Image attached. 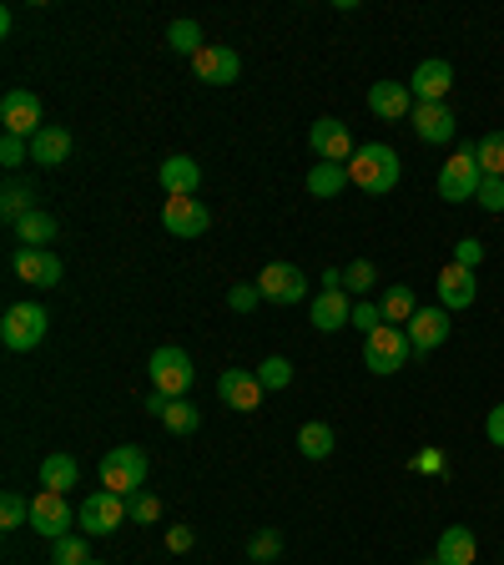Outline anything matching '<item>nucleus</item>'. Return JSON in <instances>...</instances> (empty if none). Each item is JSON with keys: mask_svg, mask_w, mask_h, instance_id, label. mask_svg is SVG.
<instances>
[{"mask_svg": "<svg viewBox=\"0 0 504 565\" xmlns=\"http://www.w3.org/2000/svg\"><path fill=\"white\" fill-rule=\"evenodd\" d=\"M398 177H404V156H398L394 146H384V142H363L359 152H353V162H349V182L359 187V193H369V197L394 193Z\"/></svg>", "mask_w": 504, "mask_h": 565, "instance_id": "nucleus-1", "label": "nucleus"}, {"mask_svg": "<svg viewBox=\"0 0 504 565\" xmlns=\"http://www.w3.org/2000/svg\"><path fill=\"white\" fill-rule=\"evenodd\" d=\"M146 373H152V394H167V399H187L193 394V379H197V363L187 349H156L152 363H146Z\"/></svg>", "mask_w": 504, "mask_h": 565, "instance_id": "nucleus-2", "label": "nucleus"}, {"mask_svg": "<svg viewBox=\"0 0 504 565\" xmlns=\"http://www.w3.org/2000/svg\"><path fill=\"white\" fill-rule=\"evenodd\" d=\"M51 328V313L41 308V303H15V308H6V318H0V344L15 354H31L46 338Z\"/></svg>", "mask_w": 504, "mask_h": 565, "instance_id": "nucleus-3", "label": "nucleus"}, {"mask_svg": "<svg viewBox=\"0 0 504 565\" xmlns=\"http://www.w3.org/2000/svg\"><path fill=\"white\" fill-rule=\"evenodd\" d=\"M408 354H414V344H408V334L394 328V324L373 328V334L363 338V363H369V373H379V379H388V373L404 369Z\"/></svg>", "mask_w": 504, "mask_h": 565, "instance_id": "nucleus-4", "label": "nucleus"}, {"mask_svg": "<svg viewBox=\"0 0 504 565\" xmlns=\"http://www.w3.org/2000/svg\"><path fill=\"white\" fill-rule=\"evenodd\" d=\"M101 485H107L111 495H121V500H132L146 485V455L136 445H117L101 459Z\"/></svg>", "mask_w": 504, "mask_h": 565, "instance_id": "nucleus-5", "label": "nucleus"}, {"mask_svg": "<svg viewBox=\"0 0 504 565\" xmlns=\"http://www.w3.org/2000/svg\"><path fill=\"white\" fill-rule=\"evenodd\" d=\"M121 520H132V510H127V500L111 495V490L86 495L81 506H76V525H81V535H111Z\"/></svg>", "mask_w": 504, "mask_h": 565, "instance_id": "nucleus-6", "label": "nucleus"}, {"mask_svg": "<svg viewBox=\"0 0 504 565\" xmlns=\"http://www.w3.org/2000/svg\"><path fill=\"white\" fill-rule=\"evenodd\" d=\"M0 127H6V137H21V142H31V137L46 127V121H41V97H31L25 86L6 91V97H0Z\"/></svg>", "mask_w": 504, "mask_h": 565, "instance_id": "nucleus-7", "label": "nucleus"}, {"mask_svg": "<svg viewBox=\"0 0 504 565\" xmlns=\"http://www.w3.org/2000/svg\"><path fill=\"white\" fill-rule=\"evenodd\" d=\"M480 182H484V172H480V162H474V152L464 146V152L449 156L445 167H439V197H445V203H474Z\"/></svg>", "mask_w": 504, "mask_h": 565, "instance_id": "nucleus-8", "label": "nucleus"}, {"mask_svg": "<svg viewBox=\"0 0 504 565\" xmlns=\"http://www.w3.org/2000/svg\"><path fill=\"white\" fill-rule=\"evenodd\" d=\"M76 515H72V500L56 490H41L31 495V530L36 535H46V541H61V535H72Z\"/></svg>", "mask_w": 504, "mask_h": 565, "instance_id": "nucleus-9", "label": "nucleus"}, {"mask_svg": "<svg viewBox=\"0 0 504 565\" xmlns=\"http://www.w3.org/2000/svg\"><path fill=\"white\" fill-rule=\"evenodd\" d=\"M258 289H263L267 303H283V308H288V303L308 298V273L293 263H267L263 273H258Z\"/></svg>", "mask_w": 504, "mask_h": 565, "instance_id": "nucleus-10", "label": "nucleus"}, {"mask_svg": "<svg viewBox=\"0 0 504 565\" xmlns=\"http://www.w3.org/2000/svg\"><path fill=\"white\" fill-rule=\"evenodd\" d=\"M308 146H313V156L318 162H353V137H349V127L338 117H318L313 121V132H308Z\"/></svg>", "mask_w": 504, "mask_h": 565, "instance_id": "nucleus-11", "label": "nucleus"}, {"mask_svg": "<svg viewBox=\"0 0 504 565\" xmlns=\"http://www.w3.org/2000/svg\"><path fill=\"white\" fill-rule=\"evenodd\" d=\"M162 222H167V232H177V238H202V232L212 228V213H207L197 197H167V203H162Z\"/></svg>", "mask_w": 504, "mask_h": 565, "instance_id": "nucleus-12", "label": "nucleus"}, {"mask_svg": "<svg viewBox=\"0 0 504 565\" xmlns=\"http://www.w3.org/2000/svg\"><path fill=\"white\" fill-rule=\"evenodd\" d=\"M193 72H197V82H207V86H232L242 76V56L232 46H202L193 56Z\"/></svg>", "mask_w": 504, "mask_h": 565, "instance_id": "nucleus-13", "label": "nucleus"}, {"mask_svg": "<svg viewBox=\"0 0 504 565\" xmlns=\"http://www.w3.org/2000/svg\"><path fill=\"white\" fill-rule=\"evenodd\" d=\"M217 394H222V404L238 414H252V410H263V394L267 389L258 384V373L248 369H228L222 379H217Z\"/></svg>", "mask_w": 504, "mask_h": 565, "instance_id": "nucleus-14", "label": "nucleus"}, {"mask_svg": "<svg viewBox=\"0 0 504 565\" xmlns=\"http://www.w3.org/2000/svg\"><path fill=\"white\" fill-rule=\"evenodd\" d=\"M11 268L21 283H36V289H56L61 283V258L51 253V248H21V253L11 258Z\"/></svg>", "mask_w": 504, "mask_h": 565, "instance_id": "nucleus-15", "label": "nucleus"}, {"mask_svg": "<svg viewBox=\"0 0 504 565\" xmlns=\"http://www.w3.org/2000/svg\"><path fill=\"white\" fill-rule=\"evenodd\" d=\"M449 86H454V66L449 61H419L414 66V76H408V91H414V101H445Z\"/></svg>", "mask_w": 504, "mask_h": 565, "instance_id": "nucleus-16", "label": "nucleus"}, {"mask_svg": "<svg viewBox=\"0 0 504 565\" xmlns=\"http://www.w3.org/2000/svg\"><path fill=\"white\" fill-rule=\"evenodd\" d=\"M369 111L379 121H404L414 117V91H408V82H373L369 86Z\"/></svg>", "mask_w": 504, "mask_h": 565, "instance_id": "nucleus-17", "label": "nucleus"}, {"mask_svg": "<svg viewBox=\"0 0 504 565\" xmlns=\"http://www.w3.org/2000/svg\"><path fill=\"white\" fill-rule=\"evenodd\" d=\"M449 328H454V324H449V308H419L404 324V334H408V344H414L419 354H434L449 338Z\"/></svg>", "mask_w": 504, "mask_h": 565, "instance_id": "nucleus-18", "label": "nucleus"}, {"mask_svg": "<svg viewBox=\"0 0 504 565\" xmlns=\"http://www.w3.org/2000/svg\"><path fill=\"white\" fill-rule=\"evenodd\" d=\"M434 293H439V308L459 313V308H474V293H480V283H474V273L459 263H449L445 273L434 278Z\"/></svg>", "mask_w": 504, "mask_h": 565, "instance_id": "nucleus-19", "label": "nucleus"}, {"mask_svg": "<svg viewBox=\"0 0 504 565\" xmlns=\"http://www.w3.org/2000/svg\"><path fill=\"white\" fill-rule=\"evenodd\" d=\"M414 132H419V142L445 146L449 137H454V111H449V101H414Z\"/></svg>", "mask_w": 504, "mask_h": 565, "instance_id": "nucleus-20", "label": "nucleus"}, {"mask_svg": "<svg viewBox=\"0 0 504 565\" xmlns=\"http://www.w3.org/2000/svg\"><path fill=\"white\" fill-rule=\"evenodd\" d=\"M156 182H162V193L167 197H197V187H202V167H197L193 156L177 152L156 167Z\"/></svg>", "mask_w": 504, "mask_h": 565, "instance_id": "nucleus-21", "label": "nucleus"}, {"mask_svg": "<svg viewBox=\"0 0 504 565\" xmlns=\"http://www.w3.org/2000/svg\"><path fill=\"white\" fill-rule=\"evenodd\" d=\"M318 334H338V328L353 324V303L343 289H324L318 298H313V318H308Z\"/></svg>", "mask_w": 504, "mask_h": 565, "instance_id": "nucleus-22", "label": "nucleus"}, {"mask_svg": "<svg viewBox=\"0 0 504 565\" xmlns=\"http://www.w3.org/2000/svg\"><path fill=\"white\" fill-rule=\"evenodd\" d=\"M31 162H36V167L72 162V132H66V127H41V132L31 137Z\"/></svg>", "mask_w": 504, "mask_h": 565, "instance_id": "nucleus-23", "label": "nucleus"}, {"mask_svg": "<svg viewBox=\"0 0 504 565\" xmlns=\"http://www.w3.org/2000/svg\"><path fill=\"white\" fill-rule=\"evenodd\" d=\"M434 555H439L445 565H474V555H480V541H474V530L449 525L445 535H439V545H434Z\"/></svg>", "mask_w": 504, "mask_h": 565, "instance_id": "nucleus-24", "label": "nucleus"}, {"mask_svg": "<svg viewBox=\"0 0 504 565\" xmlns=\"http://www.w3.org/2000/svg\"><path fill=\"white\" fill-rule=\"evenodd\" d=\"M349 187V162H313L308 167V193L313 197H338Z\"/></svg>", "mask_w": 504, "mask_h": 565, "instance_id": "nucleus-25", "label": "nucleus"}, {"mask_svg": "<svg viewBox=\"0 0 504 565\" xmlns=\"http://www.w3.org/2000/svg\"><path fill=\"white\" fill-rule=\"evenodd\" d=\"M76 480H81V465H76L72 455H46V459H41V490L66 495Z\"/></svg>", "mask_w": 504, "mask_h": 565, "instance_id": "nucleus-26", "label": "nucleus"}, {"mask_svg": "<svg viewBox=\"0 0 504 565\" xmlns=\"http://www.w3.org/2000/svg\"><path fill=\"white\" fill-rule=\"evenodd\" d=\"M25 213H36V187H31V182H6V187H0V217L15 228Z\"/></svg>", "mask_w": 504, "mask_h": 565, "instance_id": "nucleus-27", "label": "nucleus"}, {"mask_svg": "<svg viewBox=\"0 0 504 565\" xmlns=\"http://www.w3.org/2000/svg\"><path fill=\"white\" fill-rule=\"evenodd\" d=\"M379 308H384V324L404 328L408 318L419 313V303H414V289H408V283H394V289L384 293V303H379Z\"/></svg>", "mask_w": 504, "mask_h": 565, "instance_id": "nucleus-28", "label": "nucleus"}, {"mask_svg": "<svg viewBox=\"0 0 504 565\" xmlns=\"http://www.w3.org/2000/svg\"><path fill=\"white\" fill-rule=\"evenodd\" d=\"M15 238H21L25 248H46V242L56 238V217L41 213V207H36V213H25L21 222H15Z\"/></svg>", "mask_w": 504, "mask_h": 565, "instance_id": "nucleus-29", "label": "nucleus"}, {"mask_svg": "<svg viewBox=\"0 0 504 565\" xmlns=\"http://www.w3.org/2000/svg\"><path fill=\"white\" fill-rule=\"evenodd\" d=\"M469 152H474V162H480L484 177H504V132H484Z\"/></svg>", "mask_w": 504, "mask_h": 565, "instance_id": "nucleus-30", "label": "nucleus"}, {"mask_svg": "<svg viewBox=\"0 0 504 565\" xmlns=\"http://www.w3.org/2000/svg\"><path fill=\"white\" fill-rule=\"evenodd\" d=\"M298 455L303 459H328V455H333V430H328V424H318V420L303 424V430H298Z\"/></svg>", "mask_w": 504, "mask_h": 565, "instance_id": "nucleus-31", "label": "nucleus"}, {"mask_svg": "<svg viewBox=\"0 0 504 565\" xmlns=\"http://www.w3.org/2000/svg\"><path fill=\"white\" fill-rule=\"evenodd\" d=\"M167 46L177 51V56H197V51H202V25L187 21V15H182V21H172L167 25Z\"/></svg>", "mask_w": 504, "mask_h": 565, "instance_id": "nucleus-32", "label": "nucleus"}, {"mask_svg": "<svg viewBox=\"0 0 504 565\" xmlns=\"http://www.w3.org/2000/svg\"><path fill=\"white\" fill-rule=\"evenodd\" d=\"M162 424H167L172 434H193L197 424H202V414H197V404H187V399H167V410H162Z\"/></svg>", "mask_w": 504, "mask_h": 565, "instance_id": "nucleus-33", "label": "nucleus"}, {"mask_svg": "<svg viewBox=\"0 0 504 565\" xmlns=\"http://www.w3.org/2000/svg\"><path fill=\"white\" fill-rule=\"evenodd\" d=\"M51 561L56 565H86L91 561V545H86V535H61V541H51Z\"/></svg>", "mask_w": 504, "mask_h": 565, "instance_id": "nucleus-34", "label": "nucleus"}, {"mask_svg": "<svg viewBox=\"0 0 504 565\" xmlns=\"http://www.w3.org/2000/svg\"><path fill=\"white\" fill-rule=\"evenodd\" d=\"M258 384L273 389V394H277V389H288L293 384V363L283 359V354H267V359L258 363Z\"/></svg>", "mask_w": 504, "mask_h": 565, "instance_id": "nucleus-35", "label": "nucleus"}, {"mask_svg": "<svg viewBox=\"0 0 504 565\" xmlns=\"http://www.w3.org/2000/svg\"><path fill=\"white\" fill-rule=\"evenodd\" d=\"M21 525H31V500L6 490L0 495V530H21Z\"/></svg>", "mask_w": 504, "mask_h": 565, "instance_id": "nucleus-36", "label": "nucleus"}, {"mask_svg": "<svg viewBox=\"0 0 504 565\" xmlns=\"http://www.w3.org/2000/svg\"><path fill=\"white\" fill-rule=\"evenodd\" d=\"M373 283H379V268H373L369 258H353V263L343 268V293H349V289L353 293H369Z\"/></svg>", "mask_w": 504, "mask_h": 565, "instance_id": "nucleus-37", "label": "nucleus"}, {"mask_svg": "<svg viewBox=\"0 0 504 565\" xmlns=\"http://www.w3.org/2000/svg\"><path fill=\"white\" fill-rule=\"evenodd\" d=\"M258 303H263V289H258V283H232L228 289V308L232 313H252Z\"/></svg>", "mask_w": 504, "mask_h": 565, "instance_id": "nucleus-38", "label": "nucleus"}, {"mask_svg": "<svg viewBox=\"0 0 504 565\" xmlns=\"http://www.w3.org/2000/svg\"><path fill=\"white\" fill-rule=\"evenodd\" d=\"M277 555H283V535L277 530H258L252 535V561L263 565V561H277Z\"/></svg>", "mask_w": 504, "mask_h": 565, "instance_id": "nucleus-39", "label": "nucleus"}, {"mask_svg": "<svg viewBox=\"0 0 504 565\" xmlns=\"http://www.w3.org/2000/svg\"><path fill=\"white\" fill-rule=\"evenodd\" d=\"M127 510H132L136 525H152V520L162 515V500H156V495H146V490H136L132 500H127Z\"/></svg>", "mask_w": 504, "mask_h": 565, "instance_id": "nucleus-40", "label": "nucleus"}, {"mask_svg": "<svg viewBox=\"0 0 504 565\" xmlns=\"http://www.w3.org/2000/svg\"><path fill=\"white\" fill-rule=\"evenodd\" d=\"M474 203H480L484 213H504V177H484L480 193H474Z\"/></svg>", "mask_w": 504, "mask_h": 565, "instance_id": "nucleus-41", "label": "nucleus"}, {"mask_svg": "<svg viewBox=\"0 0 504 565\" xmlns=\"http://www.w3.org/2000/svg\"><path fill=\"white\" fill-rule=\"evenodd\" d=\"M353 328L369 338L373 328H384V308H379V303H353Z\"/></svg>", "mask_w": 504, "mask_h": 565, "instance_id": "nucleus-42", "label": "nucleus"}, {"mask_svg": "<svg viewBox=\"0 0 504 565\" xmlns=\"http://www.w3.org/2000/svg\"><path fill=\"white\" fill-rule=\"evenodd\" d=\"M454 263L474 273V268L484 263V242H480V238H459V242H454Z\"/></svg>", "mask_w": 504, "mask_h": 565, "instance_id": "nucleus-43", "label": "nucleus"}, {"mask_svg": "<svg viewBox=\"0 0 504 565\" xmlns=\"http://www.w3.org/2000/svg\"><path fill=\"white\" fill-rule=\"evenodd\" d=\"M0 162H6V167L31 162V142H21V137H0Z\"/></svg>", "mask_w": 504, "mask_h": 565, "instance_id": "nucleus-44", "label": "nucleus"}, {"mask_svg": "<svg viewBox=\"0 0 504 565\" xmlns=\"http://www.w3.org/2000/svg\"><path fill=\"white\" fill-rule=\"evenodd\" d=\"M414 469H419V475H445L449 469L445 449H419V455H414Z\"/></svg>", "mask_w": 504, "mask_h": 565, "instance_id": "nucleus-45", "label": "nucleus"}, {"mask_svg": "<svg viewBox=\"0 0 504 565\" xmlns=\"http://www.w3.org/2000/svg\"><path fill=\"white\" fill-rule=\"evenodd\" d=\"M484 434H490V445L504 449V404H494V410H490V420H484Z\"/></svg>", "mask_w": 504, "mask_h": 565, "instance_id": "nucleus-46", "label": "nucleus"}, {"mask_svg": "<svg viewBox=\"0 0 504 565\" xmlns=\"http://www.w3.org/2000/svg\"><path fill=\"white\" fill-rule=\"evenodd\" d=\"M193 541H197V535H193V525H172L167 530V545H172V551H193Z\"/></svg>", "mask_w": 504, "mask_h": 565, "instance_id": "nucleus-47", "label": "nucleus"}, {"mask_svg": "<svg viewBox=\"0 0 504 565\" xmlns=\"http://www.w3.org/2000/svg\"><path fill=\"white\" fill-rule=\"evenodd\" d=\"M162 410H167V394H152V399H146V414H156V420H162Z\"/></svg>", "mask_w": 504, "mask_h": 565, "instance_id": "nucleus-48", "label": "nucleus"}, {"mask_svg": "<svg viewBox=\"0 0 504 565\" xmlns=\"http://www.w3.org/2000/svg\"><path fill=\"white\" fill-rule=\"evenodd\" d=\"M324 289H343V268H328V273H324Z\"/></svg>", "mask_w": 504, "mask_h": 565, "instance_id": "nucleus-49", "label": "nucleus"}, {"mask_svg": "<svg viewBox=\"0 0 504 565\" xmlns=\"http://www.w3.org/2000/svg\"><path fill=\"white\" fill-rule=\"evenodd\" d=\"M424 565H445V561H439V555H434V561H424Z\"/></svg>", "mask_w": 504, "mask_h": 565, "instance_id": "nucleus-50", "label": "nucleus"}, {"mask_svg": "<svg viewBox=\"0 0 504 565\" xmlns=\"http://www.w3.org/2000/svg\"><path fill=\"white\" fill-rule=\"evenodd\" d=\"M86 565H101V561H86Z\"/></svg>", "mask_w": 504, "mask_h": 565, "instance_id": "nucleus-51", "label": "nucleus"}, {"mask_svg": "<svg viewBox=\"0 0 504 565\" xmlns=\"http://www.w3.org/2000/svg\"><path fill=\"white\" fill-rule=\"evenodd\" d=\"M252 565H258V561H252Z\"/></svg>", "mask_w": 504, "mask_h": 565, "instance_id": "nucleus-52", "label": "nucleus"}]
</instances>
